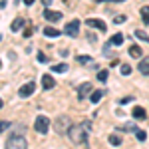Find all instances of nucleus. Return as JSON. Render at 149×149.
<instances>
[{
  "label": "nucleus",
  "mask_w": 149,
  "mask_h": 149,
  "mask_svg": "<svg viewBox=\"0 0 149 149\" xmlns=\"http://www.w3.org/2000/svg\"><path fill=\"white\" fill-rule=\"evenodd\" d=\"M90 131H92V121H81V123H76L70 127L68 135L74 143H84L90 135Z\"/></svg>",
  "instance_id": "1"
},
{
  "label": "nucleus",
  "mask_w": 149,
  "mask_h": 149,
  "mask_svg": "<svg viewBox=\"0 0 149 149\" xmlns=\"http://www.w3.org/2000/svg\"><path fill=\"white\" fill-rule=\"evenodd\" d=\"M28 143L22 135H12L8 141H6V149H26Z\"/></svg>",
  "instance_id": "2"
},
{
  "label": "nucleus",
  "mask_w": 149,
  "mask_h": 149,
  "mask_svg": "<svg viewBox=\"0 0 149 149\" xmlns=\"http://www.w3.org/2000/svg\"><path fill=\"white\" fill-rule=\"evenodd\" d=\"M34 129L38 133H48V129H50V119H48L46 115H38L34 121Z\"/></svg>",
  "instance_id": "3"
},
{
  "label": "nucleus",
  "mask_w": 149,
  "mask_h": 149,
  "mask_svg": "<svg viewBox=\"0 0 149 149\" xmlns=\"http://www.w3.org/2000/svg\"><path fill=\"white\" fill-rule=\"evenodd\" d=\"M64 34H68L70 38H76V36L80 34V20L76 18V20H70L66 26H64Z\"/></svg>",
  "instance_id": "4"
},
{
  "label": "nucleus",
  "mask_w": 149,
  "mask_h": 149,
  "mask_svg": "<svg viewBox=\"0 0 149 149\" xmlns=\"http://www.w3.org/2000/svg\"><path fill=\"white\" fill-rule=\"evenodd\" d=\"M54 127H56L58 133H68L70 127H72V125H70V117H68V115H60V117L56 119V125H54Z\"/></svg>",
  "instance_id": "5"
},
{
  "label": "nucleus",
  "mask_w": 149,
  "mask_h": 149,
  "mask_svg": "<svg viewBox=\"0 0 149 149\" xmlns=\"http://www.w3.org/2000/svg\"><path fill=\"white\" fill-rule=\"evenodd\" d=\"M76 92H78V100H84V97H88V95H92V84L90 81H86V84H80L78 88H76Z\"/></svg>",
  "instance_id": "6"
},
{
  "label": "nucleus",
  "mask_w": 149,
  "mask_h": 149,
  "mask_svg": "<svg viewBox=\"0 0 149 149\" xmlns=\"http://www.w3.org/2000/svg\"><path fill=\"white\" fill-rule=\"evenodd\" d=\"M86 24H88L90 28L100 30V32H105V30H107V24L103 22V20H100V18H88V20H86Z\"/></svg>",
  "instance_id": "7"
},
{
  "label": "nucleus",
  "mask_w": 149,
  "mask_h": 149,
  "mask_svg": "<svg viewBox=\"0 0 149 149\" xmlns=\"http://www.w3.org/2000/svg\"><path fill=\"white\" fill-rule=\"evenodd\" d=\"M36 90V84L34 81H28V84H24L22 88H20V92H18V95L20 97H28V95H32Z\"/></svg>",
  "instance_id": "8"
},
{
  "label": "nucleus",
  "mask_w": 149,
  "mask_h": 149,
  "mask_svg": "<svg viewBox=\"0 0 149 149\" xmlns=\"http://www.w3.org/2000/svg\"><path fill=\"white\" fill-rule=\"evenodd\" d=\"M42 16L46 18L48 22H58V20L62 18V12H56V10H50V8H46V10L42 12Z\"/></svg>",
  "instance_id": "9"
},
{
  "label": "nucleus",
  "mask_w": 149,
  "mask_h": 149,
  "mask_svg": "<svg viewBox=\"0 0 149 149\" xmlns=\"http://www.w3.org/2000/svg\"><path fill=\"white\" fill-rule=\"evenodd\" d=\"M54 86H56V80H54L50 74H44V76H42V88H44V90H52Z\"/></svg>",
  "instance_id": "10"
},
{
  "label": "nucleus",
  "mask_w": 149,
  "mask_h": 149,
  "mask_svg": "<svg viewBox=\"0 0 149 149\" xmlns=\"http://www.w3.org/2000/svg\"><path fill=\"white\" fill-rule=\"evenodd\" d=\"M137 70H139V74H141V76H149V58H143V60H139Z\"/></svg>",
  "instance_id": "11"
},
{
  "label": "nucleus",
  "mask_w": 149,
  "mask_h": 149,
  "mask_svg": "<svg viewBox=\"0 0 149 149\" xmlns=\"http://www.w3.org/2000/svg\"><path fill=\"white\" fill-rule=\"evenodd\" d=\"M42 32H44V36H48V38H58V36L62 34V32H60L58 28H52V26H46V28H44Z\"/></svg>",
  "instance_id": "12"
},
{
  "label": "nucleus",
  "mask_w": 149,
  "mask_h": 149,
  "mask_svg": "<svg viewBox=\"0 0 149 149\" xmlns=\"http://www.w3.org/2000/svg\"><path fill=\"white\" fill-rule=\"evenodd\" d=\"M107 44H111V46H121V44H123V34H121V32L113 34L111 38H109V42H107Z\"/></svg>",
  "instance_id": "13"
},
{
  "label": "nucleus",
  "mask_w": 149,
  "mask_h": 149,
  "mask_svg": "<svg viewBox=\"0 0 149 149\" xmlns=\"http://www.w3.org/2000/svg\"><path fill=\"white\" fill-rule=\"evenodd\" d=\"M103 95H105V92H103V90H95V92H92V95H90V102H92V103H97Z\"/></svg>",
  "instance_id": "14"
},
{
  "label": "nucleus",
  "mask_w": 149,
  "mask_h": 149,
  "mask_svg": "<svg viewBox=\"0 0 149 149\" xmlns=\"http://www.w3.org/2000/svg\"><path fill=\"white\" fill-rule=\"evenodd\" d=\"M22 26H24V18H16V20L10 24V30H12V32H20Z\"/></svg>",
  "instance_id": "15"
},
{
  "label": "nucleus",
  "mask_w": 149,
  "mask_h": 149,
  "mask_svg": "<svg viewBox=\"0 0 149 149\" xmlns=\"http://www.w3.org/2000/svg\"><path fill=\"white\" fill-rule=\"evenodd\" d=\"M129 56L131 58H141L143 56V50H141L139 46H131L129 48Z\"/></svg>",
  "instance_id": "16"
},
{
  "label": "nucleus",
  "mask_w": 149,
  "mask_h": 149,
  "mask_svg": "<svg viewBox=\"0 0 149 149\" xmlns=\"http://www.w3.org/2000/svg\"><path fill=\"white\" fill-rule=\"evenodd\" d=\"M131 113H133L135 119H145V109H143V107H133Z\"/></svg>",
  "instance_id": "17"
},
{
  "label": "nucleus",
  "mask_w": 149,
  "mask_h": 149,
  "mask_svg": "<svg viewBox=\"0 0 149 149\" xmlns=\"http://www.w3.org/2000/svg\"><path fill=\"white\" fill-rule=\"evenodd\" d=\"M52 72L54 74H64V72H68V64H56V66H52Z\"/></svg>",
  "instance_id": "18"
},
{
  "label": "nucleus",
  "mask_w": 149,
  "mask_h": 149,
  "mask_svg": "<svg viewBox=\"0 0 149 149\" xmlns=\"http://www.w3.org/2000/svg\"><path fill=\"white\" fill-rule=\"evenodd\" d=\"M141 18H143V24H149V6H143L141 8Z\"/></svg>",
  "instance_id": "19"
},
{
  "label": "nucleus",
  "mask_w": 149,
  "mask_h": 149,
  "mask_svg": "<svg viewBox=\"0 0 149 149\" xmlns=\"http://www.w3.org/2000/svg\"><path fill=\"white\" fill-rule=\"evenodd\" d=\"M135 38H139V40H143V42H147L149 44V36L143 32V30H135Z\"/></svg>",
  "instance_id": "20"
},
{
  "label": "nucleus",
  "mask_w": 149,
  "mask_h": 149,
  "mask_svg": "<svg viewBox=\"0 0 149 149\" xmlns=\"http://www.w3.org/2000/svg\"><path fill=\"white\" fill-rule=\"evenodd\" d=\"M107 76H109L107 70H100V72H97V80L100 81H107Z\"/></svg>",
  "instance_id": "21"
},
{
  "label": "nucleus",
  "mask_w": 149,
  "mask_h": 149,
  "mask_svg": "<svg viewBox=\"0 0 149 149\" xmlns=\"http://www.w3.org/2000/svg\"><path fill=\"white\" fill-rule=\"evenodd\" d=\"M135 137H137L139 141H145V139H147V133H145L143 129H135Z\"/></svg>",
  "instance_id": "22"
},
{
  "label": "nucleus",
  "mask_w": 149,
  "mask_h": 149,
  "mask_svg": "<svg viewBox=\"0 0 149 149\" xmlns=\"http://www.w3.org/2000/svg\"><path fill=\"white\" fill-rule=\"evenodd\" d=\"M109 143L117 147V145H121V137L119 135H109Z\"/></svg>",
  "instance_id": "23"
},
{
  "label": "nucleus",
  "mask_w": 149,
  "mask_h": 149,
  "mask_svg": "<svg viewBox=\"0 0 149 149\" xmlns=\"http://www.w3.org/2000/svg\"><path fill=\"white\" fill-rule=\"evenodd\" d=\"M127 20V16H123V14H117V16H113V22L115 24H121V22H125Z\"/></svg>",
  "instance_id": "24"
},
{
  "label": "nucleus",
  "mask_w": 149,
  "mask_h": 149,
  "mask_svg": "<svg viewBox=\"0 0 149 149\" xmlns=\"http://www.w3.org/2000/svg\"><path fill=\"white\" fill-rule=\"evenodd\" d=\"M121 76H129V72H131V66H127V64H123V66H121Z\"/></svg>",
  "instance_id": "25"
},
{
  "label": "nucleus",
  "mask_w": 149,
  "mask_h": 149,
  "mask_svg": "<svg viewBox=\"0 0 149 149\" xmlns=\"http://www.w3.org/2000/svg\"><path fill=\"white\" fill-rule=\"evenodd\" d=\"M133 129H135V125H133V123H127V125H121V127H119V131H133Z\"/></svg>",
  "instance_id": "26"
},
{
  "label": "nucleus",
  "mask_w": 149,
  "mask_h": 149,
  "mask_svg": "<svg viewBox=\"0 0 149 149\" xmlns=\"http://www.w3.org/2000/svg\"><path fill=\"white\" fill-rule=\"evenodd\" d=\"M76 60H78L80 64H88V62H90L92 58H90V56H78V58H76Z\"/></svg>",
  "instance_id": "27"
},
{
  "label": "nucleus",
  "mask_w": 149,
  "mask_h": 149,
  "mask_svg": "<svg viewBox=\"0 0 149 149\" xmlns=\"http://www.w3.org/2000/svg\"><path fill=\"white\" fill-rule=\"evenodd\" d=\"M38 62H40V64H46L48 62V58L44 56V52H38Z\"/></svg>",
  "instance_id": "28"
},
{
  "label": "nucleus",
  "mask_w": 149,
  "mask_h": 149,
  "mask_svg": "<svg viewBox=\"0 0 149 149\" xmlns=\"http://www.w3.org/2000/svg\"><path fill=\"white\" fill-rule=\"evenodd\" d=\"M10 125H12L10 121H0V131H6V129H8Z\"/></svg>",
  "instance_id": "29"
},
{
  "label": "nucleus",
  "mask_w": 149,
  "mask_h": 149,
  "mask_svg": "<svg viewBox=\"0 0 149 149\" xmlns=\"http://www.w3.org/2000/svg\"><path fill=\"white\" fill-rule=\"evenodd\" d=\"M22 34H24V38H30V36H32V30H30V28H26Z\"/></svg>",
  "instance_id": "30"
},
{
  "label": "nucleus",
  "mask_w": 149,
  "mask_h": 149,
  "mask_svg": "<svg viewBox=\"0 0 149 149\" xmlns=\"http://www.w3.org/2000/svg\"><path fill=\"white\" fill-rule=\"evenodd\" d=\"M88 40H90V42H97V38H95V34H92V32H90V36H88Z\"/></svg>",
  "instance_id": "31"
},
{
  "label": "nucleus",
  "mask_w": 149,
  "mask_h": 149,
  "mask_svg": "<svg viewBox=\"0 0 149 149\" xmlns=\"http://www.w3.org/2000/svg\"><path fill=\"white\" fill-rule=\"evenodd\" d=\"M34 2H36V0H24V4H26V6H32Z\"/></svg>",
  "instance_id": "32"
},
{
  "label": "nucleus",
  "mask_w": 149,
  "mask_h": 149,
  "mask_svg": "<svg viewBox=\"0 0 149 149\" xmlns=\"http://www.w3.org/2000/svg\"><path fill=\"white\" fill-rule=\"evenodd\" d=\"M100 2H125V0H100Z\"/></svg>",
  "instance_id": "33"
},
{
  "label": "nucleus",
  "mask_w": 149,
  "mask_h": 149,
  "mask_svg": "<svg viewBox=\"0 0 149 149\" xmlns=\"http://www.w3.org/2000/svg\"><path fill=\"white\" fill-rule=\"evenodd\" d=\"M42 4H44V6H50V4H52V0H42Z\"/></svg>",
  "instance_id": "34"
},
{
  "label": "nucleus",
  "mask_w": 149,
  "mask_h": 149,
  "mask_svg": "<svg viewBox=\"0 0 149 149\" xmlns=\"http://www.w3.org/2000/svg\"><path fill=\"white\" fill-rule=\"evenodd\" d=\"M2 105H4V102H2V100H0V107H2Z\"/></svg>",
  "instance_id": "35"
},
{
  "label": "nucleus",
  "mask_w": 149,
  "mask_h": 149,
  "mask_svg": "<svg viewBox=\"0 0 149 149\" xmlns=\"http://www.w3.org/2000/svg\"><path fill=\"white\" fill-rule=\"evenodd\" d=\"M0 68H2V62H0Z\"/></svg>",
  "instance_id": "36"
}]
</instances>
